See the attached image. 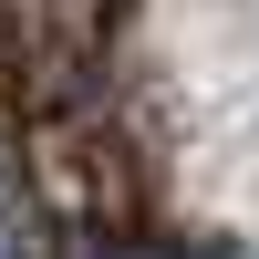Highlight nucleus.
I'll list each match as a JSON object with an SVG mask.
<instances>
[{"instance_id": "2", "label": "nucleus", "mask_w": 259, "mask_h": 259, "mask_svg": "<svg viewBox=\"0 0 259 259\" xmlns=\"http://www.w3.org/2000/svg\"><path fill=\"white\" fill-rule=\"evenodd\" d=\"M114 259H166V249H114Z\"/></svg>"}, {"instance_id": "1", "label": "nucleus", "mask_w": 259, "mask_h": 259, "mask_svg": "<svg viewBox=\"0 0 259 259\" xmlns=\"http://www.w3.org/2000/svg\"><path fill=\"white\" fill-rule=\"evenodd\" d=\"M41 239H31V207H21V187L0 177V259H31Z\"/></svg>"}]
</instances>
